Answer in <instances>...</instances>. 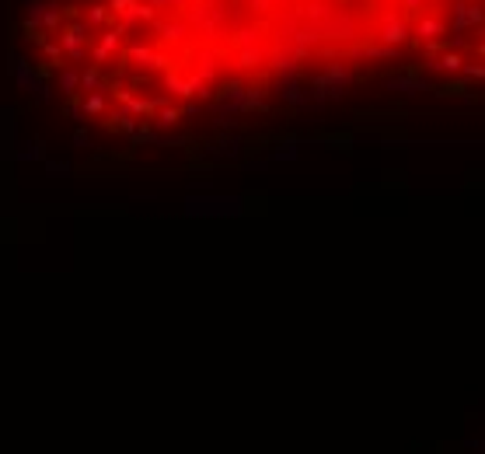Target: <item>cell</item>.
Masks as SVG:
<instances>
[{
	"label": "cell",
	"instance_id": "obj_1",
	"mask_svg": "<svg viewBox=\"0 0 485 454\" xmlns=\"http://www.w3.org/2000/svg\"><path fill=\"white\" fill-rule=\"evenodd\" d=\"M381 39H384V42H391V46H395V42H405V39H409V25H405V21H398V18H391V21L384 25Z\"/></svg>",
	"mask_w": 485,
	"mask_h": 454
},
{
	"label": "cell",
	"instance_id": "obj_2",
	"mask_svg": "<svg viewBox=\"0 0 485 454\" xmlns=\"http://www.w3.org/2000/svg\"><path fill=\"white\" fill-rule=\"evenodd\" d=\"M440 32H444V25H440L437 18H426V21H419V28H416V35H419V39H426V42H430V39H437Z\"/></svg>",
	"mask_w": 485,
	"mask_h": 454
},
{
	"label": "cell",
	"instance_id": "obj_3",
	"mask_svg": "<svg viewBox=\"0 0 485 454\" xmlns=\"http://www.w3.org/2000/svg\"><path fill=\"white\" fill-rule=\"evenodd\" d=\"M402 4H405L409 11H419V4H423V0H402Z\"/></svg>",
	"mask_w": 485,
	"mask_h": 454
}]
</instances>
